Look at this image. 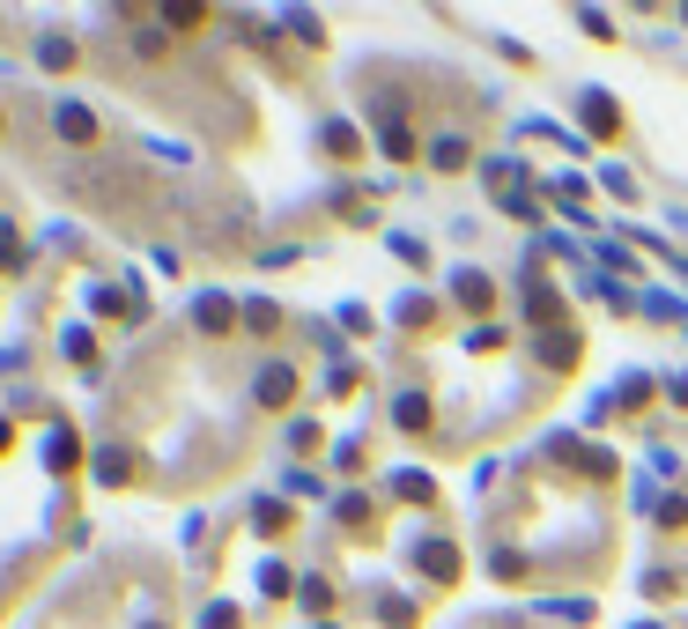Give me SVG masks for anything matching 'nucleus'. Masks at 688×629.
Masks as SVG:
<instances>
[{"instance_id": "9", "label": "nucleus", "mask_w": 688, "mask_h": 629, "mask_svg": "<svg viewBox=\"0 0 688 629\" xmlns=\"http://www.w3.org/2000/svg\"><path fill=\"white\" fill-rule=\"evenodd\" d=\"M637 629H652V622H637Z\"/></svg>"}, {"instance_id": "1", "label": "nucleus", "mask_w": 688, "mask_h": 629, "mask_svg": "<svg viewBox=\"0 0 688 629\" xmlns=\"http://www.w3.org/2000/svg\"><path fill=\"white\" fill-rule=\"evenodd\" d=\"M422 570H430V578H452V570H459L452 541H422Z\"/></svg>"}, {"instance_id": "4", "label": "nucleus", "mask_w": 688, "mask_h": 629, "mask_svg": "<svg viewBox=\"0 0 688 629\" xmlns=\"http://www.w3.org/2000/svg\"><path fill=\"white\" fill-rule=\"evenodd\" d=\"M400 430H422V422H430V400H422V392H400Z\"/></svg>"}, {"instance_id": "2", "label": "nucleus", "mask_w": 688, "mask_h": 629, "mask_svg": "<svg viewBox=\"0 0 688 629\" xmlns=\"http://www.w3.org/2000/svg\"><path fill=\"white\" fill-rule=\"evenodd\" d=\"M289 392H296V378H289L282 364H274V370H260V400H267V408H282Z\"/></svg>"}, {"instance_id": "3", "label": "nucleus", "mask_w": 688, "mask_h": 629, "mask_svg": "<svg viewBox=\"0 0 688 629\" xmlns=\"http://www.w3.org/2000/svg\"><path fill=\"white\" fill-rule=\"evenodd\" d=\"M467 156H474V148L459 141V134H444V141L430 148V164H437V170H459V164H467Z\"/></svg>"}, {"instance_id": "5", "label": "nucleus", "mask_w": 688, "mask_h": 629, "mask_svg": "<svg viewBox=\"0 0 688 629\" xmlns=\"http://www.w3.org/2000/svg\"><path fill=\"white\" fill-rule=\"evenodd\" d=\"M459 304H467V312H481V304H489V282H481L474 266H467V274H459Z\"/></svg>"}, {"instance_id": "6", "label": "nucleus", "mask_w": 688, "mask_h": 629, "mask_svg": "<svg viewBox=\"0 0 688 629\" xmlns=\"http://www.w3.org/2000/svg\"><path fill=\"white\" fill-rule=\"evenodd\" d=\"M489 570H496L504 585H518V578H526V556H518V548H496V563H489Z\"/></svg>"}, {"instance_id": "7", "label": "nucleus", "mask_w": 688, "mask_h": 629, "mask_svg": "<svg viewBox=\"0 0 688 629\" xmlns=\"http://www.w3.org/2000/svg\"><path fill=\"white\" fill-rule=\"evenodd\" d=\"M585 119H592V126H607V134H615V104H607V97H585Z\"/></svg>"}, {"instance_id": "8", "label": "nucleus", "mask_w": 688, "mask_h": 629, "mask_svg": "<svg viewBox=\"0 0 688 629\" xmlns=\"http://www.w3.org/2000/svg\"><path fill=\"white\" fill-rule=\"evenodd\" d=\"M393 489H400V496H407V504H422V496H430V474H400Z\"/></svg>"}]
</instances>
